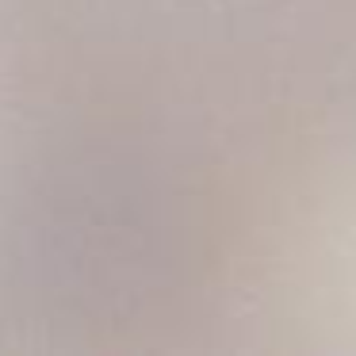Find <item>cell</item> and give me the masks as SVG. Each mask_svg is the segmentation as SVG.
I'll use <instances>...</instances> for the list:
<instances>
[{
  "instance_id": "obj_1",
  "label": "cell",
  "mask_w": 356,
  "mask_h": 356,
  "mask_svg": "<svg viewBox=\"0 0 356 356\" xmlns=\"http://www.w3.org/2000/svg\"><path fill=\"white\" fill-rule=\"evenodd\" d=\"M27 291L73 318L134 314L172 291L188 261L177 200L127 161H85L42 180L16 226Z\"/></svg>"
}]
</instances>
